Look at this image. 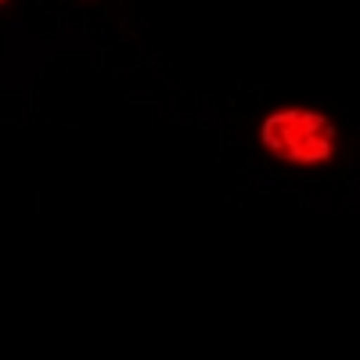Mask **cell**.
Masks as SVG:
<instances>
[{
    "instance_id": "obj_1",
    "label": "cell",
    "mask_w": 360,
    "mask_h": 360,
    "mask_svg": "<svg viewBox=\"0 0 360 360\" xmlns=\"http://www.w3.org/2000/svg\"><path fill=\"white\" fill-rule=\"evenodd\" d=\"M259 141L270 155L288 166H321L335 152V127L314 108H278L263 119Z\"/></svg>"
},
{
    "instance_id": "obj_2",
    "label": "cell",
    "mask_w": 360,
    "mask_h": 360,
    "mask_svg": "<svg viewBox=\"0 0 360 360\" xmlns=\"http://www.w3.org/2000/svg\"><path fill=\"white\" fill-rule=\"evenodd\" d=\"M0 4H4V0H0Z\"/></svg>"
}]
</instances>
